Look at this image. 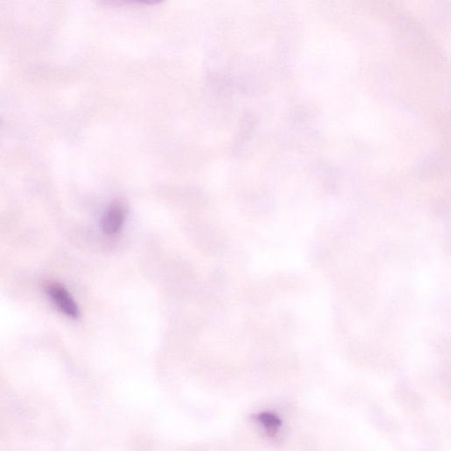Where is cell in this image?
Returning <instances> with one entry per match:
<instances>
[{
	"label": "cell",
	"mask_w": 451,
	"mask_h": 451,
	"mask_svg": "<svg viewBox=\"0 0 451 451\" xmlns=\"http://www.w3.org/2000/svg\"><path fill=\"white\" fill-rule=\"evenodd\" d=\"M45 290H46V293L50 297L51 302L65 316L72 318H77L80 316L79 307L65 286L57 284V283H51Z\"/></svg>",
	"instance_id": "obj_1"
},
{
	"label": "cell",
	"mask_w": 451,
	"mask_h": 451,
	"mask_svg": "<svg viewBox=\"0 0 451 451\" xmlns=\"http://www.w3.org/2000/svg\"><path fill=\"white\" fill-rule=\"evenodd\" d=\"M125 210L120 204L115 203L103 213L101 220V228L107 235H116L124 225Z\"/></svg>",
	"instance_id": "obj_2"
},
{
	"label": "cell",
	"mask_w": 451,
	"mask_h": 451,
	"mask_svg": "<svg viewBox=\"0 0 451 451\" xmlns=\"http://www.w3.org/2000/svg\"><path fill=\"white\" fill-rule=\"evenodd\" d=\"M257 421L264 426L267 431H277L282 426L281 419L272 412H264L257 416Z\"/></svg>",
	"instance_id": "obj_3"
},
{
	"label": "cell",
	"mask_w": 451,
	"mask_h": 451,
	"mask_svg": "<svg viewBox=\"0 0 451 451\" xmlns=\"http://www.w3.org/2000/svg\"><path fill=\"white\" fill-rule=\"evenodd\" d=\"M0 124H1V118H0Z\"/></svg>",
	"instance_id": "obj_4"
}]
</instances>
